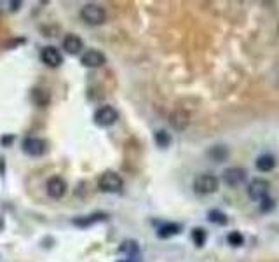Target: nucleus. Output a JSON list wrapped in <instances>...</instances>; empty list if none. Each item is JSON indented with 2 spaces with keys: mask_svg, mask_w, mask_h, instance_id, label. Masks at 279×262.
<instances>
[{
  "mask_svg": "<svg viewBox=\"0 0 279 262\" xmlns=\"http://www.w3.org/2000/svg\"><path fill=\"white\" fill-rule=\"evenodd\" d=\"M246 180V169L239 168V166H232V168H227L223 171V182L229 187H237L241 186Z\"/></svg>",
  "mask_w": 279,
  "mask_h": 262,
  "instance_id": "nucleus-9",
  "label": "nucleus"
},
{
  "mask_svg": "<svg viewBox=\"0 0 279 262\" xmlns=\"http://www.w3.org/2000/svg\"><path fill=\"white\" fill-rule=\"evenodd\" d=\"M227 241H229V245H232V246H241L244 243V238L239 231H232V232H229V236H227Z\"/></svg>",
  "mask_w": 279,
  "mask_h": 262,
  "instance_id": "nucleus-22",
  "label": "nucleus"
},
{
  "mask_svg": "<svg viewBox=\"0 0 279 262\" xmlns=\"http://www.w3.org/2000/svg\"><path fill=\"white\" fill-rule=\"evenodd\" d=\"M98 187H100L101 193H119L124 187V180L119 173L105 171L98 180Z\"/></svg>",
  "mask_w": 279,
  "mask_h": 262,
  "instance_id": "nucleus-1",
  "label": "nucleus"
},
{
  "mask_svg": "<svg viewBox=\"0 0 279 262\" xmlns=\"http://www.w3.org/2000/svg\"><path fill=\"white\" fill-rule=\"evenodd\" d=\"M47 150V143L42 138H35V136H28L23 140V152L28 154L32 157H40L44 156Z\"/></svg>",
  "mask_w": 279,
  "mask_h": 262,
  "instance_id": "nucleus-6",
  "label": "nucleus"
},
{
  "mask_svg": "<svg viewBox=\"0 0 279 262\" xmlns=\"http://www.w3.org/2000/svg\"><path fill=\"white\" fill-rule=\"evenodd\" d=\"M80 18L87 25H103L106 20V13L103 7L96 6V4H86L80 9Z\"/></svg>",
  "mask_w": 279,
  "mask_h": 262,
  "instance_id": "nucleus-2",
  "label": "nucleus"
},
{
  "mask_svg": "<svg viewBox=\"0 0 279 262\" xmlns=\"http://www.w3.org/2000/svg\"><path fill=\"white\" fill-rule=\"evenodd\" d=\"M119 252L126 253V257H136L140 255V246L134 239H126V241H122V245L119 246Z\"/></svg>",
  "mask_w": 279,
  "mask_h": 262,
  "instance_id": "nucleus-16",
  "label": "nucleus"
},
{
  "mask_svg": "<svg viewBox=\"0 0 279 262\" xmlns=\"http://www.w3.org/2000/svg\"><path fill=\"white\" fill-rule=\"evenodd\" d=\"M255 166H256V169H258V171L269 173V171H272L274 166H276V157L270 156V154H262V156L256 157Z\"/></svg>",
  "mask_w": 279,
  "mask_h": 262,
  "instance_id": "nucleus-13",
  "label": "nucleus"
},
{
  "mask_svg": "<svg viewBox=\"0 0 279 262\" xmlns=\"http://www.w3.org/2000/svg\"><path fill=\"white\" fill-rule=\"evenodd\" d=\"M218 187H220L218 179L215 175H209V173L199 175L194 180V191L197 194H213L218 191Z\"/></svg>",
  "mask_w": 279,
  "mask_h": 262,
  "instance_id": "nucleus-3",
  "label": "nucleus"
},
{
  "mask_svg": "<svg viewBox=\"0 0 279 262\" xmlns=\"http://www.w3.org/2000/svg\"><path fill=\"white\" fill-rule=\"evenodd\" d=\"M262 203H263V205H262V212H267V210H272L274 208V201H272V199L265 198Z\"/></svg>",
  "mask_w": 279,
  "mask_h": 262,
  "instance_id": "nucleus-23",
  "label": "nucleus"
},
{
  "mask_svg": "<svg viewBox=\"0 0 279 262\" xmlns=\"http://www.w3.org/2000/svg\"><path fill=\"white\" fill-rule=\"evenodd\" d=\"M208 220L211 224H218V226H225L227 224V215L220 210H211L208 213Z\"/></svg>",
  "mask_w": 279,
  "mask_h": 262,
  "instance_id": "nucleus-21",
  "label": "nucleus"
},
{
  "mask_svg": "<svg viewBox=\"0 0 279 262\" xmlns=\"http://www.w3.org/2000/svg\"><path fill=\"white\" fill-rule=\"evenodd\" d=\"M80 63L87 68H98V66H103L106 63V56L98 49H87L80 58Z\"/></svg>",
  "mask_w": 279,
  "mask_h": 262,
  "instance_id": "nucleus-8",
  "label": "nucleus"
},
{
  "mask_svg": "<svg viewBox=\"0 0 279 262\" xmlns=\"http://www.w3.org/2000/svg\"><path fill=\"white\" fill-rule=\"evenodd\" d=\"M84 47V42L79 35L75 33H68L67 37L63 39V49L67 51L68 54H79Z\"/></svg>",
  "mask_w": 279,
  "mask_h": 262,
  "instance_id": "nucleus-12",
  "label": "nucleus"
},
{
  "mask_svg": "<svg viewBox=\"0 0 279 262\" xmlns=\"http://www.w3.org/2000/svg\"><path fill=\"white\" fill-rule=\"evenodd\" d=\"M208 239V234L206 231L203 229V227H194L192 229V241L196 246H204V243H206Z\"/></svg>",
  "mask_w": 279,
  "mask_h": 262,
  "instance_id": "nucleus-20",
  "label": "nucleus"
},
{
  "mask_svg": "<svg viewBox=\"0 0 279 262\" xmlns=\"http://www.w3.org/2000/svg\"><path fill=\"white\" fill-rule=\"evenodd\" d=\"M182 231V226L176 222H166L157 229V236L159 238H171V236H176Z\"/></svg>",
  "mask_w": 279,
  "mask_h": 262,
  "instance_id": "nucleus-14",
  "label": "nucleus"
},
{
  "mask_svg": "<svg viewBox=\"0 0 279 262\" xmlns=\"http://www.w3.org/2000/svg\"><path fill=\"white\" fill-rule=\"evenodd\" d=\"M67 182H65V179H61V177H51L49 180H47L46 184V193L49 198L53 199H60L63 198L65 194H67Z\"/></svg>",
  "mask_w": 279,
  "mask_h": 262,
  "instance_id": "nucleus-7",
  "label": "nucleus"
},
{
  "mask_svg": "<svg viewBox=\"0 0 279 262\" xmlns=\"http://www.w3.org/2000/svg\"><path fill=\"white\" fill-rule=\"evenodd\" d=\"M117 119H119V114H117V110L113 109V107H110V105L100 107V109L94 112V123H96L98 126H101V128L113 126V124L117 123Z\"/></svg>",
  "mask_w": 279,
  "mask_h": 262,
  "instance_id": "nucleus-4",
  "label": "nucleus"
},
{
  "mask_svg": "<svg viewBox=\"0 0 279 262\" xmlns=\"http://www.w3.org/2000/svg\"><path fill=\"white\" fill-rule=\"evenodd\" d=\"M209 156H211L213 161H216V163H222V161H225L227 156H229V150L223 145H215L213 149H209Z\"/></svg>",
  "mask_w": 279,
  "mask_h": 262,
  "instance_id": "nucleus-18",
  "label": "nucleus"
},
{
  "mask_svg": "<svg viewBox=\"0 0 279 262\" xmlns=\"http://www.w3.org/2000/svg\"><path fill=\"white\" fill-rule=\"evenodd\" d=\"M106 215L105 213H94V215H89V217H82V219H75L73 220V224L79 227H87L91 226V224L94 222H100V220H105Z\"/></svg>",
  "mask_w": 279,
  "mask_h": 262,
  "instance_id": "nucleus-17",
  "label": "nucleus"
},
{
  "mask_svg": "<svg viewBox=\"0 0 279 262\" xmlns=\"http://www.w3.org/2000/svg\"><path fill=\"white\" fill-rule=\"evenodd\" d=\"M32 100H34L39 107H47L51 102V95H49V91L42 90V88H34V90H32Z\"/></svg>",
  "mask_w": 279,
  "mask_h": 262,
  "instance_id": "nucleus-15",
  "label": "nucleus"
},
{
  "mask_svg": "<svg viewBox=\"0 0 279 262\" xmlns=\"http://www.w3.org/2000/svg\"><path fill=\"white\" fill-rule=\"evenodd\" d=\"M119 262H142V260H140V255H136V257H126V259H122Z\"/></svg>",
  "mask_w": 279,
  "mask_h": 262,
  "instance_id": "nucleus-24",
  "label": "nucleus"
},
{
  "mask_svg": "<svg viewBox=\"0 0 279 262\" xmlns=\"http://www.w3.org/2000/svg\"><path fill=\"white\" fill-rule=\"evenodd\" d=\"M170 124L175 131H183L190 124V114L183 109H176L170 114Z\"/></svg>",
  "mask_w": 279,
  "mask_h": 262,
  "instance_id": "nucleus-11",
  "label": "nucleus"
},
{
  "mask_svg": "<svg viewBox=\"0 0 279 262\" xmlns=\"http://www.w3.org/2000/svg\"><path fill=\"white\" fill-rule=\"evenodd\" d=\"M270 186L267 180L263 179H255L249 182L248 186V196L253 199V201H263L267 196H269Z\"/></svg>",
  "mask_w": 279,
  "mask_h": 262,
  "instance_id": "nucleus-5",
  "label": "nucleus"
},
{
  "mask_svg": "<svg viewBox=\"0 0 279 262\" xmlns=\"http://www.w3.org/2000/svg\"><path fill=\"white\" fill-rule=\"evenodd\" d=\"M154 142L157 143V147H163V149H166V147L171 143V136H170V133L164 131V130L156 131V133H154Z\"/></svg>",
  "mask_w": 279,
  "mask_h": 262,
  "instance_id": "nucleus-19",
  "label": "nucleus"
},
{
  "mask_svg": "<svg viewBox=\"0 0 279 262\" xmlns=\"http://www.w3.org/2000/svg\"><path fill=\"white\" fill-rule=\"evenodd\" d=\"M40 60L44 61L47 66L51 68H56L63 63V56H61L60 49H56L54 46H46L42 51H40Z\"/></svg>",
  "mask_w": 279,
  "mask_h": 262,
  "instance_id": "nucleus-10",
  "label": "nucleus"
}]
</instances>
